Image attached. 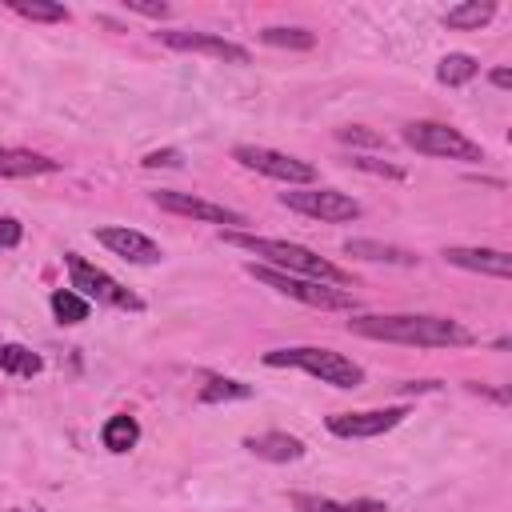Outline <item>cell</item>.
<instances>
[{"mask_svg":"<svg viewBox=\"0 0 512 512\" xmlns=\"http://www.w3.org/2000/svg\"><path fill=\"white\" fill-rule=\"evenodd\" d=\"M348 332L408 348H468L476 340L460 320L432 312H356L348 320Z\"/></svg>","mask_w":512,"mask_h":512,"instance_id":"1","label":"cell"},{"mask_svg":"<svg viewBox=\"0 0 512 512\" xmlns=\"http://www.w3.org/2000/svg\"><path fill=\"white\" fill-rule=\"evenodd\" d=\"M220 240L232 244V248H244L252 256H260L264 268H276V272H288V276H308V280H320V284H336V288H348L352 276L324 260L320 252L304 248V244H292V240H276V236H252V232H240V228H220Z\"/></svg>","mask_w":512,"mask_h":512,"instance_id":"2","label":"cell"},{"mask_svg":"<svg viewBox=\"0 0 512 512\" xmlns=\"http://www.w3.org/2000/svg\"><path fill=\"white\" fill-rule=\"evenodd\" d=\"M264 364L268 368H300V372H308V376H316L320 384H332V388H360L364 384V368L352 356L320 348V344L272 348V352H264Z\"/></svg>","mask_w":512,"mask_h":512,"instance_id":"3","label":"cell"},{"mask_svg":"<svg viewBox=\"0 0 512 512\" xmlns=\"http://www.w3.org/2000/svg\"><path fill=\"white\" fill-rule=\"evenodd\" d=\"M400 140L412 152L436 156V160H460V164H480L484 160V148L472 136H464L460 128L444 124V120H412V124H404Z\"/></svg>","mask_w":512,"mask_h":512,"instance_id":"4","label":"cell"},{"mask_svg":"<svg viewBox=\"0 0 512 512\" xmlns=\"http://www.w3.org/2000/svg\"><path fill=\"white\" fill-rule=\"evenodd\" d=\"M248 276L268 284L272 292L280 296H292L308 308H324V312H356V296L352 288H336V284H320V280H308V276H288V272H276V268H264V264H248Z\"/></svg>","mask_w":512,"mask_h":512,"instance_id":"5","label":"cell"},{"mask_svg":"<svg viewBox=\"0 0 512 512\" xmlns=\"http://www.w3.org/2000/svg\"><path fill=\"white\" fill-rule=\"evenodd\" d=\"M64 268H68V280H72V292H80L88 304H108V308H144L136 292H128L116 276H108L104 268H96L92 260H84L80 252H64Z\"/></svg>","mask_w":512,"mask_h":512,"instance_id":"6","label":"cell"},{"mask_svg":"<svg viewBox=\"0 0 512 512\" xmlns=\"http://www.w3.org/2000/svg\"><path fill=\"white\" fill-rule=\"evenodd\" d=\"M232 160H236L240 168H248V172H260V176H268V180H280V184H288V188H308V184H316V168H312L308 160H300V156L280 152V148L236 144V148H232Z\"/></svg>","mask_w":512,"mask_h":512,"instance_id":"7","label":"cell"},{"mask_svg":"<svg viewBox=\"0 0 512 512\" xmlns=\"http://www.w3.org/2000/svg\"><path fill=\"white\" fill-rule=\"evenodd\" d=\"M280 204L292 208V212H300V216L324 220V224H348V220L360 216V200H352L340 188H316V184L280 192Z\"/></svg>","mask_w":512,"mask_h":512,"instance_id":"8","label":"cell"},{"mask_svg":"<svg viewBox=\"0 0 512 512\" xmlns=\"http://www.w3.org/2000/svg\"><path fill=\"white\" fill-rule=\"evenodd\" d=\"M156 40L172 52H200V56H212V60H224V64H248V48L244 44H232L216 32H196V28H160Z\"/></svg>","mask_w":512,"mask_h":512,"instance_id":"9","label":"cell"},{"mask_svg":"<svg viewBox=\"0 0 512 512\" xmlns=\"http://www.w3.org/2000/svg\"><path fill=\"white\" fill-rule=\"evenodd\" d=\"M408 408L396 404V408H364V412H332L324 420V428L340 440H372V436H384L392 432L396 424H404Z\"/></svg>","mask_w":512,"mask_h":512,"instance_id":"10","label":"cell"},{"mask_svg":"<svg viewBox=\"0 0 512 512\" xmlns=\"http://www.w3.org/2000/svg\"><path fill=\"white\" fill-rule=\"evenodd\" d=\"M152 204H156V208H164V212H172V216H192V220L220 224V228H240V224H248V220H244V212L224 208V204H216V200H208V196H192V192L160 188V192H152Z\"/></svg>","mask_w":512,"mask_h":512,"instance_id":"11","label":"cell"},{"mask_svg":"<svg viewBox=\"0 0 512 512\" xmlns=\"http://www.w3.org/2000/svg\"><path fill=\"white\" fill-rule=\"evenodd\" d=\"M96 240H100L112 256H120V260H128V264H160V260H164L160 244H156L152 236H144V232L128 228V224L96 228Z\"/></svg>","mask_w":512,"mask_h":512,"instance_id":"12","label":"cell"},{"mask_svg":"<svg viewBox=\"0 0 512 512\" xmlns=\"http://www.w3.org/2000/svg\"><path fill=\"white\" fill-rule=\"evenodd\" d=\"M448 264L464 268V272H480V276H496V280H508L512 276V252L504 248H468V244H448L440 252Z\"/></svg>","mask_w":512,"mask_h":512,"instance_id":"13","label":"cell"},{"mask_svg":"<svg viewBox=\"0 0 512 512\" xmlns=\"http://www.w3.org/2000/svg\"><path fill=\"white\" fill-rule=\"evenodd\" d=\"M244 448H248L252 456H260V460H268V464H292V460H300V456L308 452L300 436L280 432V428H272V432H256V436H244Z\"/></svg>","mask_w":512,"mask_h":512,"instance_id":"14","label":"cell"},{"mask_svg":"<svg viewBox=\"0 0 512 512\" xmlns=\"http://www.w3.org/2000/svg\"><path fill=\"white\" fill-rule=\"evenodd\" d=\"M52 172H60V160H52L44 152H32V148H8V144H0V176L28 180V176H52Z\"/></svg>","mask_w":512,"mask_h":512,"instance_id":"15","label":"cell"},{"mask_svg":"<svg viewBox=\"0 0 512 512\" xmlns=\"http://www.w3.org/2000/svg\"><path fill=\"white\" fill-rule=\"evenodd\" d=\"M288 504L296 512H388L384 500L376 496H356V500H332V496H316V492H292Z\"/></svg>","mask_w":512,"mask_h":512,"instance_id":"16","label":"cell"},{"mask_svg":"<svg viewBox=\"0 0 512 512\" xmlns=\"http://www.w3.org/2000/svg\"><path fill=\"white\" fill-rule=\"evenodd\" d=\"M100 444H104L112 456L132 452V448L140 444V424H136V416H128V412L108 416V420H104V428H100Z\"/></svg>","mask_w":512,"mask_h":512,"instance_id":"17","label":"cell"},{"mask_svg":"<svg viewBox=\"0 0 512 512\" xmlns=\"http://www.w3.org/2000/svg\"><path fill=\"white\" fill-rule=\"evenodd\" d=\"M344 252L348 256H360V260H380V264H400V268H412L420 256L400 248V244H380V240H344Z\"/></svg>","mask_w":512,"mask_h":512,"instance_id":"18","label":"cell"},{"mask_svg":"<svg viewBox=\"0 0 512 512\" xmlns=\"http://www.w3.org/2000/svg\"><path fill=\"white\" fill-rule=\"evenodd\" d=\"M476 76H480V60L468 56V52H448V56L436 64V80L448 84V88H460V84H468V80H476Z\"/></svg>","mask_w":512,"mask_h":512,"instance_id":"19","label":"cell"},{"mask_svg":"<svg viewBox=\"0 0 512 512\" xmlns=\"http://www.w3.org/2000/svg\"><path fill=\"white\" fill-rule=\"evenodd\" d=\"M48 308H52V316H56L60 324H84V320L92 316V304H88L80 292H72V288H56V292L48 296Z\"/></svg>","mask_w":512,"mask_h":512,"instance_id":"20","label":"cell"},{"mask_svg":"<svg viewBox=\"0 0 512 512\" xmlns=\"http://www.w3.org/2000/svg\"><path fill=\"white\" fill-rule=\"evenodd\" d=\"M492 16H496L492 0H468V4H456L444 12V28H484Z\"/></svg>","mask_w":512,"mask_h":512,"instance_id":"21","label":"cell"},{"mask_svg":"<svg viewBox=\"0 0 512 512\" xmlns=\"http://www.w3.org/2000/svg\"><path fill=\"white\" fill-rule=\"evenodd\" d=\"M44 368V360L32 352V348H24V344H0V372H8V376H36Z\"/></svg>","mask_w":512,"mask_h":512,"instance_id":"22","label":"cell"},{"mask_svg":"<svg viewBox=\"0 0 512 512\" xmlns=\"http://www.w3.org/2000/svg\"><path fill=\"white\" fill-rule=\"evenodd\" d=\"M252 384L244 380H228V376H208L200 384V404H224V400H248Z\"/></svg>","mask_w":512,"mask_h":512,"instance_id":"23","label":"cell"},{"mask_svg":"<svg viewBox=\"0 0 512 512\" xmlns=\"http://www.w3.org/2000/svg\"><path fill=\"white\" fill-rule=\"evenodd\" d=\"M260 40L272 44V48H292V52H308L316 44V36L308 28H292V24H272V28L260 32Z\"/></svg>","mask_w":512,"mask_h":512,"instance_id":"24","label":"cell"},{"mask_svg":"<svg viewBox=\"0 0 512 512\" xmlns=\"http://www.w3.org/2000/svg\"><path fill=\"white\" fill-rule=\"evenodd\" d=\"M8 8L24 20H40V24H60L68 20V8L64 4H52V0H8Z\"/></svg>","mask_w":512,"mask_h":512,"instance_id":"25","label":"cell"},{"mask_svg":"<svg viewBox=\"0 0 512 512\" xmlns=\"http://www.w3.org/2000/svg\"><path fill=\"white\" fill-rule=\"evenodd\" d=\"M336 140H340V144H360V148H388V140H384L380 132L364 128V124H344V128H336Z\"/></svg>","mask_w":512,"mask_h":512,"instance_id":"26","label":"cell"},{"mask_svg":"<svg viewBox=\"0 0 512 512\" xmlns=\"http://www.w3.org/2000/svg\"><path fill=\"white\" fill-rule=\"evenodd\" d=\"M180 160H184L180 148H156V152H148L140 164H144V168H180Z\"/></svg>","mask_w":512,"mask_h":512,"instance_id":"27","label":"cell"},{"mask_svg":"<svg viewBox=\"0 0 512 512\" xmlns=\"http://www.w3.org/2000/svg\"><path fill=\"white\" fill-rule=\"evenodd\" d=\"M352 168H364V172H376V176H392V180H404V172L388 160H368V156H352Z\"/></svg>","mask_w":512,"mask_h":512,"instance_id":"28","label":"cell"},{"mask_svg":"<svg viewBox=\"0 0 512 512\" xmlns=\"http://www.w3.org/2000/svg\"><path fill=\"white\" fill-rule=\"evenodd\" d=\"M20 240H24V224L12 220V216H4V220H0V252H4V248H16Z\"/></svg>","mask_w":512,"mask_h":512,"instance_id":"29","label":"cell"},{"mask_svg":"<svg viewBox=\"0 0 512 512\" xmlns=\"http://www.w3.org/2000/svg\"><path fill=\"white\" fill-rule=\"evenodd\" d=\"M128 12H140V16H152V20H164L168 16V4H144V0H124Z\"/></svg>","mask_w":512,"mask_h":512,"instance_id":"30","label":"cell"},{"mask_svg":"<svg viewBox=\"0 0 512 512\" xmlns=\"http://www.w3.org/2000/svg\"><path fill=\"white\" fill-rule=\"evenodd\" d=\"M488 80H492L500 92H508V88H512V72H508V68H492V72H488Z\"/></svg>","mask_w":512,"mask_h":512,"instance_id":"31","label":"cell"}]
</instances>
